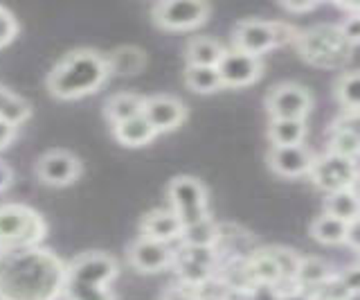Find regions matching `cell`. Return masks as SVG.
Masks as SVG:
<instances>
[{
    "mask_svg": "<svg viewBox=\"0 0 360 300\" xmlns=\"http://www.w3.org/2000/svg\"><path fill=\"white\" fill-rule=\"evenodd\" d=\"M324 208H326V215H331L335 219L345 221V224H352V221H358V194L356 190H338V192H331L329 199L324 201Z\"/></svg>",
    "mask_w": 360,
    "mask_h": 300,
    "instance_id": "ffe728a7",
    "label": "cell"
},
{
    "mask_svg": "<svg viewBox=\"0 0 360 300\" xmlns=\"http://www.w3.org/2000/svg\"><path fill=\"white\" fill-rule=\"evenodd\" d=\"M59 262L41 251H22L11 255L0 269L3 300H50L59 292Z\"/></svg>",
    "mask_w": 360,
    "mask_h": 300,
    "instance_id": "6da1fadb",
    "label": "cell"
},
{
    "mask_svg": "<svg viewBox=\"0 0 360 300\" xmlns=\"http://www.w3.org/2000/svg\"><path fill=\"white\" fill-rule=\"evenodd\" d=\"M37 176L52 187L70 185L82 176V161L65 149H50L37 161Z\"/></svg>",
    "mask_w": 360,
    "mask_h": 300,
    "instance_id": "9c48e42d",
    "label": "cell"
},
{
    "mask_svg": "<svg viewBox=\"0 0 360 300\" xmlns=\"http://www.w3.org/2000/svg\"><path fill=\"white\" fill-rule=\"evenodd\" d=\"M108 75L110 70L104 54L95 50H72L48 75V91L52 97L70 102L97 93Z\"/></svg>",
    "mask_w": 360,
    "mask_h": 300,
    "instance_id": "7a4b0ae2",
    "label": "cell"
},
{
    "mask_svg": "<svg viewBox=\"0 0 360 300\" xmlns=\"http://www.w3.org/2000/svg\"><path fill=\"white\" fill-rule=\"evenodd\" d=\"M14 138H16V127H11L5 120H0V149H5Z\"/></svg>",
    "mask_w": 360,
    "mask_h": 300,
    "instance_id": "1f68e13d",
    "label": "cell"
},
{
    "mask_svg": "<svg viewBox=\"0 0 360 300\" xmlns=\"http://www.w3.org/2000/svg\"><path fill=\"white\" fill-rule=\"evenodd\" d=\"M311 172L315 174L318 185L326 187V190L338 192L349 187V183L356 181V165L354 161H347L340 156H326L320 163H313Z\"/></svg>",
    "mask_w": 360,
    "mask_h": 300,
    "instance_id": "5bb4252c",
    "label": "cell"
},
{
    "mask_svg": "<svg viewBox=\"0 0 360 300\" xmlns=\"http://www.w3.org/2000/svg\"><path fill=\"white\" fill-rule=\"evenodd\" d=\"M11 181H14V172H11V168L7 163L0 161V192L7 190V187L11 185Z\"/></svg>",
    "mask_w": 360,
    "mask_h": 300,
    "instance_id": "836d02e7",
    "label": "cell"
},
{
    "mask_svg": "<svg viewBox=\"0 0 360 300\" xmlns=\"http://www.w3.org/2000/svg\"><path fill=\"white\" fill-rule=\"evenodd\" d=\"M347 230H349V224H345V221L335 219V217L326 215V213L320 215L311 224V235H313V239L324 244V246H335V244H345Z\"/></svg>",
    "mask_w": 360,
    "mask_h": 300,
    "instance_id": "44dd1931",
    "label": "cell"
},
{
    "mask_svg": "<svg viewBox=\"0 0 360 300\" xmlns=\"http://www.w3.org/2000/svg\"><path fill=\"white\" fill-rule=\"evenodd\" d=\"M295 275L304 285H320L324 280H329L331 275V266L318 260V258H304L297 262V271Z\"/></svg>",
    "mask_w": 360,
    "mask_h": 300,
    "instance_id": "484cf974",
    "label": "cell"
},
{
    "mask_svg": "<svg viewBox=\"0 0 360 300\" xmlns=\"http://www.w3.org/2000/svg\"><path fill=\"white\" fill-rule=\"evenodd\" d=\"M307 136V125L304 120H270L268 138L273 147H290V144H302Z\"/></svg>",
    "mask_w": 360,
    "mask_h": 300,
    "instance_id": "d6986e66",
    "label": "cell"
},
{
    "mask_svg": "<svg viewBox=\"0 0 360 300\" xmlns=\"http://www.w3.org/2000/svg\"><path fill=\"white\" fill-rule=\"evenodd\" d=\"M284 9H288V12H311V9H315L313 3H307V5H284Z\"/></svg>",
    "mask_w": 360,
    "mask_h": 300,
    "instance_id": "e575fe53",
    "label": "cell"
},
{
    "mask_svg": "<svg viewBox=\"0 0 360 300\" xmlns=\"http://www.w3.org/2000/svg\"><path fill=\"white\" fill-rule=\"evenodd\" d=\"M174 255L169 251L167 244L162 242H153V239H146L140 237L138 242L133 244L129 249V262L133 269H138L142 273H158L167 269L172 264Z\"/></svg>",
    "mask_w": 360,
    "mask_h": 300,
    "instance_id": "4fadbf2b",
    "label": "cell"
},
{
    "mask_svg": "<svg viewBox=\"0 0 360 300\" xmlns=\"http://www.w3.org/2000/svg\"><path fill=\"white\" fill-rule=\"evenodd\" d=\"M142 102H144V97L138 95V93H117V95H112V97L106 99V106H104L106 120L110 122L112 127H115L124 120L140 115Z\"/></svg>",
    "mask_w": 360,
    "mask_h": 300,
    "instance_id": "e0dca14e",
    "label": "cell"
},
{
    "mask_svg": "<svg viewBox=\"0 0 360 300\" xmlns=\"http://www.w3.org/2000/svg\"><path fill=\"white\" fill-rule=\"evenodd\" d=\"M225 48L212 37H196L187 46V65H214L217 68Z\"/></svg>",
    "mask_w": 360,
    "mask_h": 300,
    "instance_id": "ac0fdd59",
    "label": "cell"
},
{
    "mask_svg": "<svg viewBox=\"0 0 360 300\" xmlns=\"http://www.w3.org/2000/svg\"><path fill=\"white\" fill-rule=\"evenodd\" d=\"M340 32H342L345 41H352L354 46H356V43H358V18L356 16L349 18V23H345Z\"/></svg>",
    "mask_w": 360,
    "mask_h": 300,
    "instance_id": "d6a6232c",
    "label": "cell"
},
{
    "mask_svg": "<svg viewBox=\"0 0 360 300\" xmlns=\"http://www.w3.org/2000/svg\"><path fill=\"white\" fill-rule=\"evenodd\" d=\"M333 156L354 161L358 156V131L356 129H340L333 138Z\"/></svg>",
    "mask_w": 360,
    "mask_h": 300,
    "instance_id": "4316f807",
    "label": "cell"
},
{
    "mask_svg": "<svg viewBox=\"0 0 360 300\" xmlns=\"http://www.w3.org/2000/svg\"><path fill=\"white\" fill-rule=\"evenodd\" d=\"M279 25L268 23V20H241L234 27V50L252 54V57H262L264 52L273 50L279 43Z\"/></svg>",
    "mask_w": 360,
    "mask_h": 300,
    "instance_id": "ba28073f",
    "label": "cell"
},
{
    "mask_svg": "<svg viewBox=\"0 0 360 300\" xmlns=\"http://www.w3.org/2000/svg\"><path fill=\"white\" fill-rule=\"evenodd\" d=\"M142 232L146 239L153 242H172L176 237L183 235V224L176 213H169V210H155V213H149L142 221Z\"/></svg>",
    "mask_w": 360,
    "mask_h": 300,
    "instance_id": "9a60e30c",
    "label": "cell"
},
{
    "mask_svg": "<svg viewBox=\"0 0 360 300\" xmlns=\"http://www.w3.org/2000/svg\"><path fill=\"white\" fill-rule=\"evenodd\" d=\"M217 70L221 77V86L241 88V86L255 84L259 77H262L264 63H262V57H252V54H245L232 48L223 52Z\"/></svg>",
    "mask_w": 360,
    "mask_h": 300,
    "instance_id": "30bf717a",
    "label": "cell"
},
{
    "mask_svg": "<svg viewBox=\"0 0 360 300\" xmlns=\"http://www.w3.org/2000/svg\"><path fill=\"white\" fill-rule=\"evenodd\" d=\"M18 35V20L14 18V14L9 9L0 7V48L9 46L11 41Z\"/></svg>",
    "mask_w": 360,
    "mask_h": 300,
    "instance_id": "f546056e",
    "label": "cell"
},
{
    "mask_svg": "<svg viewBox=\"0 0 360 300\" xmlns=\"http://www.w3.org/2000/svg\"><path fill=\"white\" fill-rule=\"evenodd\" d=\"M167 194L183 228L207 217V187L194 176H176Z\"/></svg>",
    "mask_w": 360,
    "mask_h": 300,
    "instance_id": "277c9868",
    "label": "cell"
},
{
    "mask_svg": "<svg viewBox=\"0 0 360 300\" xmlns=\"http://www.w3.org/2000/svg\"><path fill=\"white\" fill-rule=\"evenodd\" d=\"M32 108L22 97H18L16 93H11L9 88L0 86V120L9 122L11 127H20L22 122L30 120Z\"/></svg>",
    "mask_w": 360,
    "mask_h": 300,
    "instance_id": "7402d4cb",
    "label": "cell"
},
{
    "mask_svg": "<svg viewBox=\"0 0 360 300\" xmlns=\"http://www.w3.org/2000/svg\"><path fill=\"white\" fill-rule=\"evenodd\" d=\"M68 300H112V294L106 287H77L65 285Z\"/></svg>",
    "mask_w": 360,
    "mask_h": 300,
    "instance_id": "f1b7e54d",
    "label": "cell"
},
{
    "mask_svg": "<svg viewBox=\"0 0 360 300\" xmlns=\"http://www.w3.org/2000/svg\"><path fill=\"white\" fill-rule=\"evenodd\" d=\"M112 136L124 147H144V144H149L155 138V131L142 115H135L112 127Z\"/></svg>",
    "mask_w": 360,
    "mask_h": 300,
    "instance_id": "2e32d148",
    "label": "cell"
},
{
    "mask_svg": "<svg viewBox=\"0 0 360 300\" xmlns=\"http://www.w3.org/2000/svg\"><path fill=\"white\" fill-rule=\"evenodd\" d=\"M117 273V264L104 253H86L77 258L65 273V285L77 287H106Z\"/></svg>",
    "mask_w": 360,
    "mask_h": 300,
    "instance_id": "52a82bcc",
    "label": "cell"
},
{
    "mask_svg": "<svg viewBox=\"0 0 360 300\" xmlns=\"http://www.w3.org/2000/svg\"><path fill=\"white\" fill-rule=\"evenodd\" d=\"M140 115L149 122V127L158 133L174 131L185 122L187 118V106L174 95H153L144 97Z\"/></svg>",
    "mask_w": 360,
    "mask_h": 300,
    "instance_id": "8fae6325",
    "label": "cell"
},
{
    "mask_svg": "<svg viewBox=\"0 0 360 300\" xmlns=\"http://www.w3.org/2000/svg\"><path fill=\"white\" fill-rule=\"evenodd\" d=\"M43 221L32 208L18 204L0 206V246H30L43 237Z\"/></svg>",
    "mask_w": 360,
    "mask_h": 300,
    "instance_id": "3957f363",
    "label": "cell"
},
{
    "mask_svg": "<svg viewBox=\"0 0 360 300\" xmlns=\"http://www.w3.org/2000/svg\"><path fill=\"white\" fill-rule=\"evenodd\" d=\"M212 7L207 3H189V0H169L153 7V20L158 27L169 32H187L202 25L210 18Z\"/></svg>",
    "mask_w": 360,
    "mask_h": 300,
    "instance_id": "5b68a950",
    "label": "cell"
},
{
    "mask_svg": "<svg viewBox=\"0 0 360 300\" xmlns=\"http://www.w3.org/2000/svg\"><path fill=\"white\" fill-rule=\"evenodd\" d=\"M324 300H347V296H326Z\"/></svg>",
    "mask_w": 360,
    "mask_h": 300,
    "instance_id": "d590c367",
    "label": "cell"
},
{
    "mask_svg": "<svg viewBox=\"0 0 360 300\" xmlns=\"http://www.w3.org/2000/svg\"><path fill=\"white\" fill-rule=\"evenodd\" d=\"M185 84L194 93H214L221 88V77L214 65H187Z\"/></svg>",
    "mask_w": 360,
    "mask_h": 300,
    "instance_id": "cb8c5ba5",
    "label": "cell"
},
{
    "mask_svg": "<svg viewBox=\"0 0 360 300\" xmlns=\"http://www.w3.org/2000/svg\"><path fill=\"white\" fill-rule=\"evenodd\" d=\"M335 95L340 99V104L345 108H349L352 113H356L358 106H360V77L358 73H347L338 80V88H335Z\"/></svg>",
    "mask_w": 360,
    "mask_h": 300,
    "instance_id": "d4e9b609",
    "label": "cell"
},
{
    "mask_svg": "<svg viewBox=\"0 0 360 300\" xmlns=\"http://www.w3.org/2000/svg\"><path fill=\"white\" fill-rule=\"evenodd\" d=\"M108 61V70L110 73H117V75H135L144 68L146 63V54L140 48H117L115 52L106 57Z\"/></svg>",
    "mask_w": 360,
    "mask_h": 300,
    "instance_id": "603a6c76",
    "label": "cell"
},
{
    "mask_svg": "<svg viewBox=\"0 0 360 300\" xmlns=\"http://www.w3.org/2000/svg\"><path fill=\"white\" fill-rule=\"evenodd\" d=\"M183 235H185V239H187L194 249H205L207 244H212L214 235H217V230H214L212 221L205 217V219L196 221V224L185 226V228H183Z\"/></svg>",
    "mask_w": 360,
    "mask_h": 300,
    "instance_id": "83f0119b",
    "label": "cell"
},
{
    "mask_svg": "<svg viewBox=\"0 0 360 300\" xmlns=\"http://www.w3.org/2000/svg\"><path fill=\"white\" fill-rule=\"evenodd\" d=\"M313 106L311 93L300 84H279L270 88L266 97V108L273 120H304Z\"/></svg>",
    "mask_w": 360,
    "mask_h": 300,
    "instance_id": "8992f818",
    "label": "cell"
},
{
    "mask_svg": "<svg viewBox=\"0 0 360 300\" xmlns=\"http://www.w3.org/2000/svg\"><path fill=\"white\" fill-rule=\"evenodd\" d=\"M270 170L286 179H297V176L309 174L313 168V156L304 144H290V147H273L268 154Z\"/></svg>",
    "mask_w": 360,
    "mask_h": 300,
    "instance_id": "7c38bea8",
    "label": "cell"
},
{
    "mask_svg": "<svg viewBox=\"0 0 360 300\" xmlns=\"http://www.w3.org/2000/svg\"><path fill=\"white\" fill-rule=\"evenodd\" d=\"M255 271L266 282H275V280H279V277H281V269H279L277 260L273 258V253L262 255V258L255 262Z\"/></svg>",
    "mask_w": 360,
    "mask_h": 300,
    "instance_id": "4dcf8cb0",
    "label": "cell"
}]
</instances>
